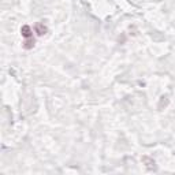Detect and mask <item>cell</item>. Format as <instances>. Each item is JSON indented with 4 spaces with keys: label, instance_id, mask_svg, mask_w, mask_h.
Listing matches in <instances>:
<instances>
[{
    "label": "cell",
    "instance_id": "6da1fadb",
    "mask_svg": "<svg viewBox=\"0 0 175 175\" xmlns=\"http://www.w3.org/2000/svg\"><path fill=\"white\" fill-rule=\"evenodd\" d=\"M34 30H36V33H37L38 36H42V34L47 33V26H45L44 23H37V25L34 26Z\"/></svg>",
    "mask_w": 175,
    "mask_h": 175
},
{
    "label": "cell",
    "instance_id": "7a4b0ae2",
    "mask_svg": "<svg viewBox=\"0 0 175 175\" xmlns=\"http://www.w3.org/2000/svg\"><path fill=\"white\" fill-rule=\"evenodd\" d=\"M21 33H22V36L25 37L26 40L27 38H32V29H30L27 25L25 26H22V29H21Z\"/></svg>",
    "mask_w": 175,
    "mask_h": 175
},
{
    "label": "cell",
    "instance_id": "3957f363",
    "mask_svg": "<svg viewBox=\"0 0 175 175\" xmlns=\"http://www.w3.org/2000/svg\"><path fill=\"white\" fill-rule=\"evenodd\" d=\"M34 45V40H32V38H27L26 41H25V48L26 50H30V48Z\"/></svg>",
    "mask_w": 175,
    "mask_h": 175
}]
</instances>
